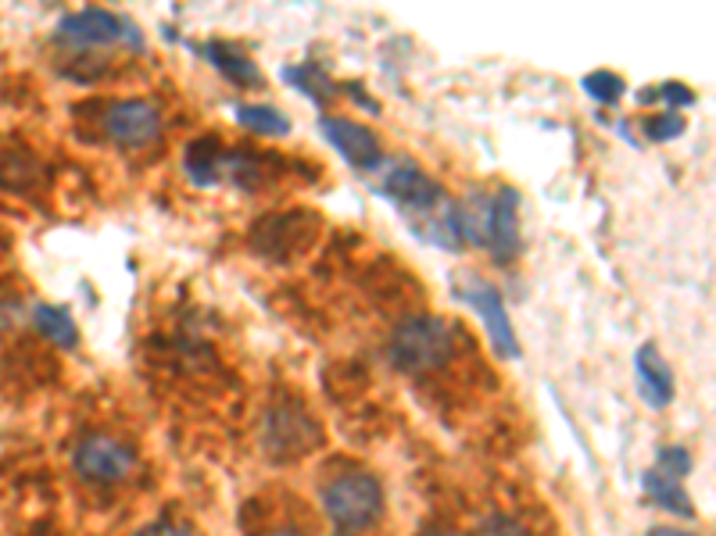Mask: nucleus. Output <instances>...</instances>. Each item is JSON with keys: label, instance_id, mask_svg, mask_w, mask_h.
<instances>
[{"label": "nucleus", "instance_id": "obj_19", "mask_svg": "<svg viewBox=\"0 0 716 536\" xmlns=\"http://www.w3.org/2000/svg\"><path fill=\"white\" fill-rule=\"evenodd\" d=\"M473 536H531L527 526L516 523V518H508V515H487L481 526H476Z\"/></svg>", "mask_w": 716, "mask_h": 536}, {"label": "nucleus", "instance_id": "obj_24", "mask_svg": "<svg viewBox=\"0 0 716 536\" xmlns=\"http://www.w3.org/2000/svg\"><path fill=\"white\" fill-rule=\"evenodd\" d=\"M648 536H695V533H684V529H674V526H656V529H648Z\"/></svg>", "mask_w": 716, "mask_h": 536}, {"label": "nucleus", "instance_id": "obj_17", "mask_svg": "<svg viewBox=\"0 0 716 536\" xmlns=\"http://www.w3.org/2000/svg\"><path fill=\"white\" fill-rule=\"evenodd\" d=\"M581 87L587 90V97H595V101H602V104H616L627 90L624 79H619L616 72H592V75H584Z\"/></svg>", "mask_w": 716, "mask_h": 536}, {"label": "nucleus", "instance_id": "obj_9", "mask_svg": "<svg viewBox=\"0 0 716 536\" xmlns=\"http://www.w3.org/2000/svg\"><path fill=\"white\" fill-rule=\"evenodd\" d=\"M484 247L495 257H502V262L520 254V198H516V190L505 186V190L491 193Z\"/></svg>", "mask_w": 716, "mask_h": 536}, {"label": "nucleus", "instance_id": "obj_1", "mask_svg": "<svg viewBox=\"0 0 716 536\" xmlns=\"http://www.w3.org/2000/svg\"><path fill=\"white\" fill-rule=\"evenodd\" d=\"M455 347V330L444 318L434 315H409L405 322H397V330L391 333V365L409 372V376H420L444 365L452 357Z\"/></svg>", "mask_w": 716, "mask_h": 536}, {"label": "nucleus", "instance_id": "obj_8", "mask_svg": "<svg viewBox=\"0 0 716 536\" xmlns=\"http://www.w3.org/2000/svg\"><path fill=\"white\" fill-rule=\"evenodd\" d=\"M265 444L276 458H294L320 444V429L315 422H309L305 412L298 408H276L265 418Z\"/></svg>", "mask_w": 716, "mask_h": 536}, {"label": "nucleus", "instance_id": "obj_23", "mask_svg": "<svg viewBox=\"0 0 716 536\" xmlns=\"http://www.w3.org/2000/svg\"><path fill=\"white\" fill-rule=\"evenodd\" d=\"M137 536H190V533L180 529V526H172V523H154V526H148V529H140Z\"/></svg>", "mask_w": 716, "mask_h": 536}, {"label": "nucleus", "instance_id": "obj_2", "mask_svg": "<svg viewBox=\"0 0 716 536\" xmlns=\"http://www.w3.org/2000/svg\"><path fill=\"white\" fill-rule=\"evenodd\" d=\"M323 508L341 529H370L384 512V491L365 473H344L323 486Z\"/></svg>", "mask_w": 716, "mask_h": 536}, {"label": "nucleus", "instance_id": "obj_6", "mask_svg": "<svg viewBox=\"0 0 716 536\" xmlns=\"http://www.w3.org/2000/svg\"><path fill=\"white\" fill-rule=\"evenodd\" d=\"M125 32H133V26L122 22L119 14L87 8V11L69 14V19H61L54 29V40L61 47H72V51H90V47H108V43L125 40Z\"/></svg>", "mask_w": 716, "mask_h": 536}, {"label": "nucleus", "instance_id": "obj_11", "mask_svg": "<svg viewBox=\"0 0 716 536\" xmlns=\"http://www.w3.org/2000/svg\"><path fill=\"white\" fill-rule=\"evenodd\" d=\"M634 365H638V390H642L645 404H652L656 412L666 408V404L674 401V372L663 362V354L652 344H645L638 351V357H634Z\"/></svg>", "mask_w": 716, "mask_h": 536}, {"label": "nucleus", "instance_id": "obj_4", "mask_svg": "<svg viewBox=\"0 0 716 536\" xmlns=\"http://www.w3.org/2000/svg\"><path fill=\"white\" fill-rule=\"evenodd\" d=\"M72 465L87 483H122L137 468V458L115 436L90 433L72 451Z\"/></svg>", "mask_w": 716, "mask_h": 536}, {"label": "nucleus", "instance_id": "obj_18", "mask_svg": "<svg viewBox=\"0 0 716 536\" xmlns=\"http://www.w3.org/2000/svg\"><path fill=\"white\" fill-rule=\"evenodd\" d=\"M291 83H298L301 90H305L309 97H315V101H323V97L330 93V83L323 79V72L320 69H286L283 72Z\"/></svg>", "mask_w": 716, "mask_h": 536}, {"label": "nucleus", "instance_id": "obj_25", "mask_svg": "<svg viewBox=\"0 0 716 536\" xmlns=\"http://www.w3.org/2000/svg\"><path fill=\"white\" fill-rule=\"evenodd\" d=\"M420 536H463V533H455V529H426Z\"/></svg>", "mask_w": 716, "mask_h": 536}, {"label": "nucleus", "instance_id": "obj_3", "mask_svg": "<svg viewBox=\"0 0 716 536\" xmlns=\"http://www.w3.org/2000/svg\"><path fill=\"white\" fill-rule=\"evenodd\" d=\"M455 294L484 318V330H487L491 344H495V351L502 357H516L520 354V340L513 333V322H508V315H505L498 286H491L487 280H481V275H458Z\"/></svg>", "mask_w": 716, "mask_h": 536}, {"label": "nucleus", "instance_id": "obj_7", "mask_svg": "<svg viewBox=\"0 0 716 536\" xmlns=\"http://www.w3.org/2000/svg\"><path fill=\"white\" fill-rule=\"evenodd\" d=\"M104 133L119 143V148H151L162 136V115L148 101H115L104 111Z\"/></svg>", "mask_w": 716, "mask_h": 536}, {"label": "nucleus", "instance_id": "obj_12", "mask_svg": "<svg viewBox=\"0 0 716 536\" xmlns=\"http://www.w3.org/2000/svg\"><path fill=\"white\" fill-rule=\"evenodd\" d=\"M222 158H226V151L219 148V140L204 136V140L190 143V148H186L183 169L198 186H212V183H219V179H222Z\"/></svg>", "mask_w": 716, "mask_h": 536}, {"label": "nucleus", "instance_id": "obj_26", "mask_svg": "<svg viewBox=\"0 0 716 536\" xmlns=\"http://www.w3.org/2000/svg\"><path fill=\"white\" fill-rule=\"evenodd\" d=\"M273 536H305V533H298V529H276Z\"/></svg>", "mask_w": 716, "mask_h": 536}, {"label": "nucleus", "instance_id": "obj_20", "mask_svg": "<svg viewBox=\"0 0 716 536\" xmlns=\"http://www.w3.org/2000/svg\"><path fill=\"white\" fill-rule=\"evenodd\" d=\"M659 473H666V476H674V479H680V476H688L692 473V454L684 451V447H663L659 451Z\"/></svg>", "mask_w": 716, "mask_h": 536}, {"label": "nucleus", "instance_id": "obj_13", "mask_svg": "<svg viewBox=\"0 0 716 536\" xmlns=\"http://www.w3.org/2000/svg\"><path fill=\"white\" fill-rule=\"evenodd\" d=\"M642 486H645V494L656 500L663 512H674V515H684V518L695 515L692 500H688V491L680 486V479L659 473V468H648V473L642 476Z\"/></svg>", "mask_w": 716, "mask_h": 536}, {"label": "nucleus", "instance_id": "obj_15", "mask_svg": "<svg viewBox=\"0 0 716 536\" xmlns=\"http://www.w3.org/2000/svg\"><path fill=\"white\" fill-rule=\"evenodd\" d=\"M236 122L248 125L251 133H259V136H286L291 133V119L269 104H241L236 108Z\"/></svg>", "mask_w": 716, "mask_h": 536}, {"label": "nucleus", "instance_id": "obj_10", "mask_svg": "<svg viewBox=\"0 0 716 536\" xmlns=\"http://www.w3.org/2000/svg\"><path fill=\"white\" fill-rule=\"evenodd\" d=\"M320 129L355 169H376L380 161H384V151H380V140H376L373 129H365L359 122H347V119H323Z\"/></svg>", "mask_w": 716, "mask_h": 536}, {"label": "nucleus", "instance_id": "obj_22", "mask_svg": "<svg viewBox=\"0 0 716 536\" xmlns=\"http://www.w3.org/2000/svg\"><path fill=\"white\" fill-rule=\"evenodd\" d=\"M645 101H666V104H680V108H688L695 104V93L684 87V83H666V87H656V90H648L642 93V104Z\"/></svg>", "mask_w": 716, "mask_h": 536}, {"label": "nucleus", "instance_id": "obj_14", "mask_svg": "<svg viewBox=\"0 0 716 536\" xmlns=\"http://www.w3.org/2000/svg\"><path fill=\"white\" fill-rule=\"evenodd\" d=\"M204 54H209L215 69L226 79H233V83H259V79H262L259 69H254V61L244 51L230 47V43H209V47H204Z\"/></svg>", "mask_w": 716, "mask_h": 536}, {"label": "nucleus", "instance_id": "obj_5", "mask_svg": "<svg viewBox=\"0 0 716 536\" xmlns=\"http://www.w3.org/2000/svg\"><path fill=\"white\" fill-rule=\"evenodd\" d=\"M380 193L416 219L448 201L434 179H430L420 165H412V161H394V165H387L384 179H380Z\"/></svg>", "mask_w": 716, "mask_h": 536}, {"label": "nucleus", "instance_id": "obj_16", "mask_svg": "<svg viewBox=\"0 0 716 536\" xmlns=\"http://www.w3.org/2000/svg\"><path fill=\"white\" fill-rule=\"evenodd\" d=\"M33 322H37V330L47 336V340H54L58 347H75V322L72 315L65 312V307H54V304H40L37 312H33Z\"/></svg>", "mask_w": 716, "mask_h": 536}, {"label": "nucleus", "instance_id": "obj_21", "mask_svg": "<svg viewBox=\"0 0 716 536\" xmlns=\"http://www.w3.org/2000/svg\"><path fill=\"white\" fill-rule=\"evenodd\" d=\"M645 133L652 140H674L684 133V119L677 115V111H666V115H656V119L645 122Z\"/></svg>", "mask_w": 716, "mask_h": 536}]
</instances>
